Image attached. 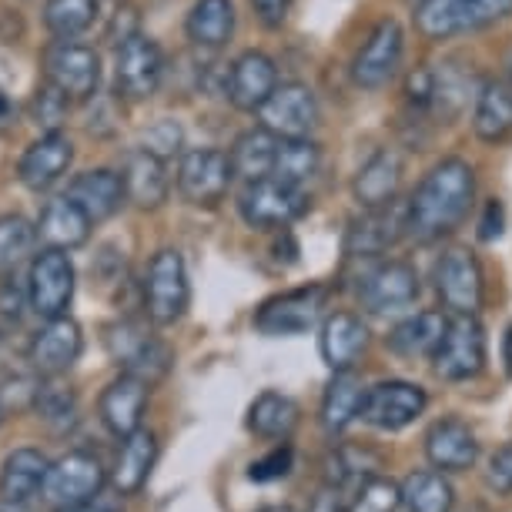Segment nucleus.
I'll return each mask as SVG.
<instances>
[{
  "mask_svg": "<svg viewBox=\"0 0 512 512\" xmlns=\"http://www.w3.org/2000/svg\"><path fill=\"white\" fill-rule=\"evenodd\" d=\"M472 201H476V171L462 158L439 161L405 201V238L432 245L452 235L469 218Z\"/></svg>",
  "mask_w": 512,
  "mask_h": 512,
  "instance_id": "1",
  "label": "nucleus"
},
{
  "mask_svg": "<svg viewBox=\"0 0 512 512\" xmlns=\"http://www.w3.org/2000/svg\"><path fill=\"white\" fill-rule=\"evenodd\" d=\"M509 14L512 0H415V27L429 41L482 31L496 21H506Z\"/></svg>",
  "mask_w": 512,
  "mask_h": 512,
  "instance_id": "2",
  "label": "nucleus"
},
{
  "mask_svg": "<svg viewBox=\"0 0 512 512\" xmlns=\"http://www.w3.org/2000/svg\"><path fill=\"white\" fill-rule=\"evenodd\" d=\"M104 345H108L111 359L121 365V372H128L148 385L161 382L171 372V365H175V355H171L168 345L154 332H148L141 322H131V318L108 325Z\"/></svg>",
  "mask_w": 512,
  "mask_h": 512,
  "instance_id": "3",
  "label": "nucleus"
},
{
  "mask_svg": "<svg viewBox=\"0 0 512 512\" xmlns=\"http://www.w3.org/2000/svg\"><path fill=\"white\" fill-rule=\"evenodd\" d=\"M308 208H312L308 191L298 185H285L278 178L248 181L245 191L238 195V215L255 231H282L302 218Z\"/></svg>",
  "mask_w": 512,
  "mask_h": 512,
  "instance_id": "4",
  "label": "nucleus"
},
{
  "mask_svg": "<svg viewBox=\"0 0 512 512\" xmlns=\"http://www.w3.org/2000/svg\"><path fill=\"white\" fill-rule=\"evenodd\" d=\"M432 369L446 382H469L486 369V328L476 315H452L446 322L436 352H432Z\"/></svg>",
  "mask_w": 512,
  "mask_h": 512,
  "instance_id": "5",
  "label": "nucleus"
},
{
  "mask_svg": "<svg viewBox=\"0 0 512 512\" xmlns=\"http://www.w3.org/2000/svg\"><path fill=\"white\" fill-rule=\"evenodd\" d=\"M328 308V288L325 285H305L292 292L265 298L262 308L255 312V328L268 338H292L308 335L322 322Z\"/></svg>",
  "mask_w": 512,
  "mask_h": 512,
  "instance_id": "6",
  "label": "nucleus"
},
{
  "mask_svg": "<svg viewBox=\"0 0 512 512\" xmlns=\"http://www.w3.org/2000/svg\"><path fill=\"white\" fill-rule=\"evenodd\" d=\"M164 81V51L141 31L128 34L114 51V88L128 101H148Z\"/></svg>",
  "mask_w": 512,
  "mask_h": 512,
  "instance_id": "7",
  "label": "nucleus"
},
{
  "mask_svg": "<svg viewBox=\"0 0 512 512\" xmlns=\"http://www.w3.org/2000/svg\"><path fill=\"white\" fill-rule=\"evenodd\" d=\"M44 81L67 101H91L101 88V57L81 41H54L44 51Z\"/></svg>",
  "mask_w": 512,
  "mask_h": 512,
  "instance_id": "8",
  "label": "nucleus"
},
{
  "mask_svg": "<svg viewBox=\"0 0 512 512\" xmlns=\"http://www.w3.org/2000/svg\"><path fill=\"white\" fill-rule=\"evenodd\" d=\"M188 272L175 248H161L144 275V308L154 325H175L188 312Z\"/></svg>",
  "mask_w": 512,
  "mask_h": 512,
  "instance_id": "9",
  "label": "nucleus"
},
{
  "mask_svg": "<svg viewBox=\"0 0 512 512\" xmlns=\"http://www.w3.org/2000/svg\"><path fill=\"white\" fill-rule=\"evenodd\" d=\"M436 292L442 298V305L452 308L456 315H476L486 298V275L476 258V251L469 248H449L439 255L436 272H432Z\"/></svg>",
  "mask_w": 512,
  "mask_h": 512,
  "instance_id": "10",
  "label": "nucleus"
},
{
  "mask_svg": "<svg viewBox=\"0 0 512 512\" xmlns=\"http://www.w3.org/2000/svg\"><path fill=\"white\" fill-rule=\"evenodd\" d=\"M74 298V265L61 248H44L31 258L27 272V305L41 318L67 315Z\"/></svg>",
  "mask_w": 512,
  "mask_h": 512,
  "instance_id": "11",
  "label": "nucleus"
},
{
  "mask_svg": "<svg viewBox=\"0 0 512 512\" xmlns=\"http://www.w3.org/2000/svg\"><path fill=\"white\" fill-rule=\"evenodd\" d=\"M231 181V161L228 151L218 148H191L181 154L178 161V191L188 205L195 208H215L218 201H225Z\"/></svg>",
  "mask_w": 512,
  "mask_h": 512,
  "instance_id": "12",
  "label": "nucleus"
},
{
  "mask_svg": "<svg viewBox=\"0 0 512 512\" xmlns=\"http://www.w3.org/2000/svg\"><path fill=\"white\" fill-rule=\"evenodd\" d=\"M255 114L262 121V128L272 131L275 138H312L318 118H322L315 91L302 81L278 84Z\"/></svg>",
  "mask_w": 512,
  "mask_h": 512,
  "instance_id": "13",
  "label": "nucleus"
},
{
  "mask_svg": "<svg viewBox=\"0 0 512 512\" xmlns=\"http://www.w3.org/2000/svg\"><path fill=\"white\" fill-rule=\"evenodd\" d=\"M422 282L409 262H375L359 275V302L372 315H392L419 302Z\"/></svg>",
  "mask_w": 512,
  "mask_h": 512,
  "instance_id": "14",
  "label": "nucleus"
},
{
  "mask_svg": "<svg viewBox=\"0 0 512 512\" xmlns=\"http://www.w3.org/2000/svg\"><path fill=\"white\" fill-rule=\"evenodd\" d=\"M425 405H429V395H425L422 385L389 379L365 389L359 419H365L379 432H402L405 425H412L425 412Z\"/></svg>",
  "mask_w": 512,
  "mask_h": 512,
  "instance_id": "15",
  "label": "nucleus"
},
{
  "mask_svg": "<svg viewBox=\"0 0 512 512\" xmlns=\"http://www.w3.org/2000/svg\"><path fill=\"white\" fill-rule=\"evenodd\" d=\"M402 54H405V34L402 24L385 17V21L375 24V31L369 34V41L359 47L352 61V81L365 91H382L385 84L399 74L402 67Z\"/></svg>",
  "mask_w": 512,
  "mask_h": 512,
  "instance_id": "16",
  "label": "nucleus"
},
{
  "mask_svg": "<svg viewBox=\"0 0 512 512\" xmlns=\"http://www.w3.org/2000/svg\"><path fill=\"white\" fill-rule=\"evenodd\" d=\"M104 489V466L91 452H67L64 459L51 462L44 479L41 496L51 502L54 509L74 506V502L101 496Z\"/></svg>",
  "mask_w": 512,
  "mask_h": 512,
  "instance_id": "17",
  "label": "nucleus"
},
{
  "mask_svg": "<svg viewBox=\"0 0 512 512\" xmlns=\"http://www.w3.org/2000/svg\"><path fill=\"white\" fill-rule=\"evenodd\" d=\"M405 235V205H385V208H362L359 218L349 221L345 228L342 251L345 258H362V262H375L385 255L395 241Z\"/></svg>",
  "mask_w": 512,
  "mask_h": 512,
  "instance_id": "18",
  "label": "nucleus"
},
{
  "mask_svg": "<svg viewBox=\"0 0 512 512\" xmlns=\"http://www.w3.org/2000/svg\"><path fill=\"white\" fill-rule=\"evenodd\" d=\"M81 349H84V335L74 318L67 315L44 318V328L31 342V365L44 379H57V375H64L81 359Z\"/></svg>",
  "mask_w": 512,
  "mask_h": 512,
  "instance_id": "19",
  "label": "nucleus"
},
{
  "mask_svg": "<svg viewBox=\"0 0 512 512\" xmlns=\"http://www.w3.org/2000/svg\"><path fill=\"white\" fill-rule=\"evenodd\" d=\"M278 88V67L262 51H245L225 74V91L228 101L238 111L255 114L268 101V94Z\"/></svg>",
  "mask_w": 512,
  "mask_h": 512,
  "instance_id": "20",
  "label": "nucleus"
},
{
  "mask_svg": "<svg viewBox=\"0 0 512 512\" xmlns=\"http://www.w3.org/2000/svg\"><path fill=\"white\" fill-rule=\"evenodd\" d=\"M74 161V144L67 134L61 131H44L31 148L21 154V164H17V178H21L24 188L31 191H47L54 188L57 181L67 175Z\"/></svg>",
  "mask_w": 512,
  "mask_h": 512,
  "instance_id": "21",
  "label": "nucleus"
},
{
  "mask_svg": "<svg viewBox=\"0 0 512 512\" xmlns=\"http://www.w3.org/2000/svg\"><path fill=\"white\" fill-rule=\"evenodd\" d=\"M425 456L439 472H466L479 459V439L469 422L449 415L425 432Z\"/></svg>",
  "mask_w": 512,
  "mask_h": 512,
  "instance_id": "22",
  "label": "nucleus"
},
{
  "mask_svg": "<svg viewBox=\"0 0 512 512\" xmlns=\"http://www.w3.org/2000/svg\"><path fill=\"white\" fill-rule=\"evenodd\" d=\"M121 181H124V198L134 201V205L144 211H154L168 201V191H171L168 161L144 148L128 151L124 168H121Z\"/></svg>",
  "mask_w": 512,
  "mask_h": 512,
  "instance_id": "23",
  "label": "nucleus"
},
{
  "mask_svg": "<svg viewBox=\"0 0 512 512\" xmlns=\"http://www.w3.org/2000/svg\"><path fill=\"white\" fill-rule=\"evenodd\" d=\"M148 392H151L148 382L121 372L118 379L101 392V402H98L101 422L108 425V432L124 439V436H131L134 429H141L144 409H148Z\"/></svg>",
  "mask_w": 512,
  "mask_h": 512,
  "instance_id": "24",
  "label": "nucleus"
},
{
  "mask_svg": "<svg viewBox=\"0 0 512 512\" xmlns=\"http://www.w3.org/2000/svg\"><path fill=\"white\" fill-rule=\"evenodd\" d=\"M369 349V325L352 312H335L322 322V335H318V352L322 362L332 372L352 369Z\"/></svg>",
  "mask_w": 512,
  "mask_h": 512,
  "instance_id": "25",
  "label": "nucleus"
},
{
  "mask_svg": "<svg viewBox=\"0 0 512 512\" xmlns=\"http://www.w3.org/2000/svg\"><path fill=\"white\" fill-rule=\"evenodd\" d=\"M402 154L392 148H379L359 168L352 181V195L362 208H385L392 205L402 185Z\"/></svg>",
  "mask_w": 512,
  "mask_h": 512,
  "instance_id": "26",
  "label": "nucleus"
},
{
  "mask_svg": "<svg viewBox=\"0 0 512 512\" xmlns=\"http://www.w3.org/2000/svg\"><path fill=\"white\" fill-rule=\"evenodd\" d=\"M91 228H94V221L67 195L47 201L41 208V218H37V238H41L47 248H61V251L88 245Z\"/></svg>",
  "mask_w": 512,
  "mask_h": 512,
  "instance_id": "27",
  "label": "nucleus"
},
{
  "mask_svg": "<svg viewBox=\"0 0 512 512\" xmlns=\"http://www.w3.org/2000/svg\"><path fill=\"white\" fill-rule=\"evenodd\" d=\"M67 198L77 201L84 215L98 225V221H108V218L118 215V208L124 205V181H121L118 171L94 168V171H84V175H77L71 181Z\"/></svg>",
  "mask_w": 512,
  "mask_h": 512,
  "instance_id": "28",
  "label": "nucleus"
},
{
  "mask_svg": "<svg viewBox=\"0 0 512 512\" xmlns=\"http://www.w3.org/2000/svg\"><path fill=\"white\" fill-rule=\"evenodd\" d=\"M154 459H158V439H154V432L134 429L131 436H124L118 462H114V476H111L114 489H118L121 496L141 492L154 469Z\"/></svg>",
  "mask_w": 512,
  "mask_h": 512,
  "instance_id": "29",
  "label": "nucleus"
},
{
  "mask_svg": "<svg viewBox=\"0 0 512 512\" xmlns=\"http://www.w3.org/2000/svg\"><path fill=\"white\" fill-rule=\"evenodd\" d=\"M47 469L51 462L41 449H14L0 466V499L31 502L34 496H41Z\"/></svg>",
  "mask_w": 512,
  "mask_h": 512,
  "instance_id": "30",
  "label": "nucleus"
},
{
  "mask_svg": "<svg viewBox=\"0 0 512 512\" xmlns=\"http://www.w3.org/2000/svg\"><path fill=\"white\" fill-rule=\"evenodd\" d=\"M472 131L479 141L499 144L512 134V84L486 81L476 94V111H472Z\"/></svg>",
  "mask_w": 512,
  "mask_h": 512,
  "instance_id": "31",
  "label": "nucleus"
},
{
  "mask_svg": "<svg viewBox=\"0 0 512 512\" xmlns=\"http://www.w3.org/2000/svg\"><path fill=\"white\" fill-rule=\"evenodd\" d=\"M188 41L201 51H218L235 34V4L231 0H195L185 21Z\"/></svg>",
  "mask_w": 512,
  "mask_h": 512,
  "instance_id": "32",
  "label": "nucleus"
},
{
  "mask_svg": "<svg viewBox=\"0 0 512 512\" xmlns=\"http://www.w3.org/2000/svg\"><path fill=\"white\" fill-rule=\"evenodd\" d=\"M449 318L442 312H415L389 332V352L399 359H432Z\"/></svg>",
  "mask_w": 512,
  "mask_h": 512,
  "instance_id": "33",
  "label": "nucleus"
},
{
  "mask_svg": "<svg viewBox=\"0 0 512 512\" xmlns=\"http://www.w3.org/2000/svg\"><path fill=\"white\" fill-rule=\"evenodd\" d=\"M302 422V409L292 395L282 392H262L248 409V429L255 432L258 439H272V442H285Z\"/></svg>",
  "mask_w": 512,
  "mask_h": 512,
  "instance_id": "34",
  "label": "nucleus"
},
{
  "mask_svg": "<svg viewBox=\"0 0 512 512\" xmlns=\"http://www.w3.org/2000/svg\"><path fill=\"white\" fill-rule=\"evenodd\" d=\"M275 144L278 138L272 131H265L262 124L251 128L245 134H238L235 144L228 151V161H231V175L248 181H262V178H272V161H275Z\"/></svg>",
  "mask_w": 512,
  "mask_h": 512,
  "instance_id": "35",
  "label": "nucleus"
},
{
  "mask_svg": "<svg viewBox=\"0 0 512 512\" xmlns=\"http://www.w3.org/2000/svg\"><path fill=\"white\" fill-rule=\"evenodd\" d=\"M362 399H365V385L352 369L335 372L332 382L325 389L322 399V425L325 432H345L349 425L362 415Z\"/></svg>",
  "mask_w": 512,
  "mask_h": 512,
  "instance_id": "36",
  "label": "nucleus"
},
{
  "mask_svg": "<svg viewBox=\"0 0 512 512\" xmlns=\"http://www.w3.org/2000/svg\"><path fill=\"white\" fill-rule=\"evenodd\" d=\"M402 509L405 512H452L456 506V489L439 469H419L409 472L399 486Z\"/></svg>",
  "mask_w": 512,
  "mask_h": 512,
  "instance_id": "37",
  "label": "nucleus"
},
{
  "mask_svg": "<svg viewBox=\"0 0 512 512\" xmlns=\"http://www.w3.org/2000/svg\"><path fill=\"white\" fill-rule=\"evenodd\" d=\"M318 168H322V148L312 138H278L272 178L305 188V181H312Z\"/></svg>",
  "mask_w": 512,
  "mask_h": 512,
  "instance_id": "38",
  "label": "nucleus"
},
{
  "mask_svg": "<svg viewBox=\"0 0 512 512\" xmlns=\"http://www.w3.org/2000/svg\"><path fill=\"white\" fill-rule=\"evenodd\" d=\"M469 98H472V74H466L459 64H452V61L432 67L429 114H436L439 121H452L466 111Z\"/></svg>",
  "mask_w": 512,
  "mask_h": 512,
  "instance_id": "39",
  "label": "nucleus"
},
{
  "mask_svg": "<svg viewBox=\"0 0 512 512\" xmlns=\"http://www.w3.org/2000/svg\"><path fill=\"white\" fill-rule=\"evenodd\" d=\"M101 0H47L44 27L57 41H77L88 27L98 21Z\"/></svg>",
  "mask_w": 512,
  "mask_h": 512,
  "instance_id": "40",
  "label": "nucleus"
},
{
  "mask_svg": "<svg viewBox=\"0 0 512 512\" xmlns=\"http://www.w3.org/2000/svg\"><path fill=\"white\" fill-rule=\"evenodd\" d=\"M37 225L24 215H0V275H14L34 258Z\"/></svg>",
  "mask_w": 512,
  "mask_h": 512,
  "instance_id": "41",
  "label": "nucleus"
},
{
  "mask_svg": "<svg viewBox=\"0 0 512 512\" xmlns=\"http://www.w3.org/2000/svg\"><path fill=\"white\" fill-rule=\"evenodd\" d=\"M399 506V482L385 476H365L359 489H355V496H349V512H395Z\"/></svg>",
  "mask_w": 512,
  "mask_h": 512,
  "instance_id": "42",
  "label": "nucleus"
},
{
  "mask_svg": "<svg viewBox=\"0 0 512 512\" xmlns=\"http://www.w3.org/2000/svg\"><path fill=\"white\" fill-rule=\"evenodd\" d=\"M34 409L41 415L44 422L51 425H71L74 422V412H77V399L71 389H64V385H57L54 379H47L44 385H37L34 392Z\"/></svg>",
  "mask_w": 512,
  "mask_h": 512,
  "instance_id": "43",
  "label": "nucleus"
},
{
  "mask_svg": "<svg viewBox=\"0 0 512 512\" xmlns=\"http://www.w3.org/2000/svg\"><path fill=\"white\" fill-rule=\"evenodd\" d=\"M292 466H295L292 446H278V449L268 452V456L251 462V466H248V479L251 482H278V479H285L288 472H292Z\"/></svg>",
  "mask_w": 512,
  "mask_h": 512,
  "instance_id": "44",
  "label": "nucleus"
},
{
  "mask_svg": "<svg viewBox=\"0 0 512 512\" xmlns=\"http://www.w3.org/2000/svg\"><path fill=\"white\" fill-rule=\"evenodd\" d=\"M67 104H71V101H67L64 94L54 88V84L44 81V88L34 94V104H31L34 121L44 124L47 131H57V124H61V118L67 114Z\"/></svg>",
  "mask_w": 512,
  "mask_h": 512,
  "instance_id": "45",
  "label": "nucleus"
},
{
  "mask_svg": "<svg viewBox=\"0 0 512 512\" xmlns=\"http://www.w3.org/2000/svg\"><path fill=\"white\" fill-rule=\"evenodd\" d=\"M181 138H185V134H181V128H178L175 121H158V124H151V128L144 131L141 148L168 161L171 154H178V151H181Z\"/></svg>",
  "mask_w": 512,
  "mask_h": 512,
  "instance_id": "46",
  "label": "nucleus"
},
{
  "mask_svg": "<svg viewBox=\"0 0 512 512\" xmlns=\"http://www.w3.org/2000/svg\"><path fill=\"white\" fill-rule=\"evenodd\" d=\"M486 482L499 496H512V442L499 446L489 456V469H486Z\"/></svg>",
  "mask_w": 512,
  "mask_h": 512,
  "instance_id": "47",
  "label": "nucleus"
},
{
  "mask_svg": "<svg viewBox=\"0 0 512 512\" xmlns=\"http://www.w3.org/2000/svg\"><path fill=\"white\" fill-rule=\"evenodd\" d=\"M248 4H251V11H255L258 21H262V27L275 31V27H282L288 21L295 0H248Z\"/></svg>",
  "mask_w": 512,
  "mask_h": 512,
  "instance_id": "48",
  "label": "nucleus"
},
{
  "mask_svg": "<svg viewBox=\"0 0 512 512\" xmlns=\"http://www.w3.org/2000/svg\"><path fill=\"white\" fill-rule=\"evenodd\" d=\"M502 225H506V211H502V205L496 198L486 205V215H482L479 221V238L482 241H496L502 235Z\"/></svg>",
  "mask_w": 512,
  "mask_h": 512,
  "instance_id": "49",
  "label": "nucleus"
},
{
  "mask_svg": "<svg viewBox=\"0 0 512 512\" xmlns=\"http://www.w3.org/2000/svg\"><path fill=\"white\" fill-rule=\"evenodd\" d=\"M57 512H114L108 502H104L101 496H94V499H84V502H74V506H61Z\"/></svg>",
  "mask_w": 512,
  "mask_h": 512,
  "instance_id": "50",
  "label": "nucleus"
},
{
  "mask_svg": "<svg viewBox=\"0 0 512 512\" xmlns=\"http://www.w3.org/2000/svg\"><path fill=\"white\" fill-rule=\"evenodd\" d=\"M0 512H31L27 502H11V499H0Z\"/></svg>",
  "mask_w": 512,
  "mask_h": 512,
  "instance_id": "51",
  "label": "nucleus"
},
{
  "mask_svg": "<svg viewBox=\"0 0 512 512\" xmlns=\"http://www.w3.org/2000/svg\"><path fill=\"white\" fill-rule=\"evenodd\" d=\"M506 362H509V375H512V328L506 332Z\"/></svg>",
  "mask_w": 512,
  "mask_h": 512,
  "instance_id": "52",
  "label": "nucleus"
},
{
  "mask_svg": "<svg viewBox=\"0 0 512 512\" xmlns=\"http://www.w3.org/2000/svg\"><path fill=\"white\" fill-rule=\"evenodd\" d=\"M7 114H11V101H7L4 94H0V118H7Z\"/></svg>",
  "mask_w": 512,
  "mask_h": 512,
  "instance_id": "53",
  "label": "nucleus"
},
{
  "mask_svg": "<svg viewBox=\"0 0 512 512\" xmlns=\"http://www.w3.org/2000/svg\"><path fill=\"white\" fill-rule=\"evenodd\" d=\"M262 512H295V509H288V506H272V509H262Z\"/></svg>",
  "mask_w": 512,
  "mask_h": 512,
  "instance_id": "54",
  "label": "nucleus"
},
{
  "mask_svg": "<svg viewBox=\"0 0 512 512\" xmlns=\"http://www.w3.org/2000/svg\"><path fill=\"white\" fill-rule=\"evenodd\" d=\"M4 415H7V409H4V402H0V422H4Z\"/></svg>",
  "mask_w": 512,
  "mask_h": 512,
  "instance_id": "55",
  "label": "nucleus"
},
{
  "mask_svg": "<svg viewBox=\"0 0 512 512\" xmlns=\"http://www.w3.org/2000/svg\"><path fill=\"white\" fill-rule=\"evenodd\" d=\"M509 67H512V64H509Z\"/></svg>",
  "mask_w": 512,
  "mask_h": 512,
  "instance_id": "56",
  "label": "nucleus"
}]
</instances>
